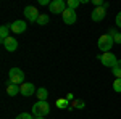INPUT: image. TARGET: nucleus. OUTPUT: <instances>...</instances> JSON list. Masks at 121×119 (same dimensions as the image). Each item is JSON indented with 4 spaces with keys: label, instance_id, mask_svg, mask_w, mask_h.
<instances>
[{
    "label": "nucleus",
    "instance_id": "nucleus-1",
    "mask_svg": "<svg viewBox=\"0 0 121 119\" xmlns=\"http://www.w3.org/2000/svg\"><path fill=\"white\" fill-rule=\"evenodd\" d=\"M50 113V105L48 101H37L32 105V116H44L45 118L47 114Z\"/></svg>",
    "mask_w": 121,
    "mask_h": 119
},
{
    "label": "nucleus",
    "instance_id": "nucleus-2",
    "mask_svg": "<svg viewBox=\"0 0 121 119\" xmlns=\"http://www.w3.org/2000/svg\"><path fill=\"white\" fill-rule=\"evenodd\" d=\"M8 81L10 84H16V85H21V84H24V73H23V69H19V68H11L8 73Z\"/></svg>",
    "mask_w": 121,
    "mask_h": 119
},
{
    "label": "nucleus",
    "instance_id": "nucleus-3",
    "mask_svg": "<svg viewBox=\"0 0 121 119\" xmlns=\"http://www.w3.org/2000/svg\"><path fill=\"white\" fill-rule=\"evenodd\" d=\"M113 37H110L108 34H103V36H100V39L97 40V45H99V48L102 50L103 53H107V52H110L113 47Z\"/></svg>",
    "mask_w": 121,
    "mask_h": 119
},
{
    "label": "nucleus",
    "instance_id": "nucleus-4",
    "mask_svg": "<svg viewBox=\"0 0 121 119\" xmlns=\"http://www.w3.org/2000/svg\"><path fill=\"white\" fill-rule=\"evenodd\" d=\"M66 8H68V7H66V3L63 0H53V2H50V5H48L50 13H55V15H63Z\"/></svg>",
    "mask_w": 121,
    "mask_h": 119
},
{
    "label": "nucleus",
    "instance_id": "nucleus-5",
    "mask_svg": "<svg viewBox=\"0 0 121 119\" xmlns=\"http://www.w3.org/2000/svg\"><path fill=\"white\" fill-rule=\"evenodd\" d=\"M99 60H100L102 64H103V66H107V68H115V64L118 63V60H116L115 53H112V52H107V53H103L102 56L99 55Z\"/></svg>",
    "mask_w": 121,
    "mask_h": 119
},
{
    "label": "nucleus",
    "instance_id": "nucleus-6",
    "mask_svg": "<svg viewBox=\"0 0 121 119\" xmlns=\"http://www.w3.org/2000/svg\"><path fill=\"white\" fill-rule=\"evenodd\" d=\"M24 16H26V19L28 21H31V23H37V18L40 16V13L37 11V8L36 7H26L24 8Z\"/></svg>",
    "mask_w": 121,
    "mask_h": 119
},
{
    "label": "nucleus",
    "instance_id": "nucleus-7",
    "mask_svg": "<svg viewBox=\"0 0 121 119\" xmlns=\"http://www.w3.org/2000/svg\"><path fill=\"white\" fill-rule=\"evenodd\" d=\"M19 87H21V95L23 97H31V95H34L37 92V89L34 87L32 82H24V84H21Z\"/></svg>",
    "mask_w": 121,
    "mask_h": 119
},
{
    "label": "nucleus",
    "instance_id": "nucleus-8",
    "mask_svg": "<svg viewBox=\"0 0 121 119\" xmlns=\"http://www.w3.org/2000/svg\"><path fill=\"white\" fill-rule=\"evenodd\" d=\"M2 45L5 47L7 52H15V50L18 48V40H16L15 37H7V39L2 40Z\"/></svg>",
    "mask_w": 121,
    "mask_h": 119
},
{
    "label": "nucleus",
    "instance_id": "nucleus-9",
    "mask_svg": "<svg viewBox=\"0 0 121 119\" xmlns=\"http://www.w3.org/2000/svg\"><path fill=\"white\" fill-rule=\"evenodd\" d=\"M61 18H63V23H65V24H74L76 19H78V16H76V11H74V10L66 8L65 13L61 15Z\"/></svg>",
    "mask_w": 121,
    "mask_h": 119
},
{
    "label": "nucleus",
    "instance_id": "nucleus-10",
    "mask_svg": "<svg viewBox=\"0 0 121 119\" xmlns=\"http://www.w3.org/2000/svg\"><path fill=\"white\" fill-rule=\"evenodd\" d=\"M26 28H28V24H26L24 21H21V19H18V21H15V23L10 24V29H11L15 34H23V32L26 31Z\"/></svg>",
    "mask_w": 121,
    "mask_h": 119
},
{
    "label": "nucleus",
    "instance_id": "nucleus-11",
    "mask_svg": "<svg viewBox=\"0 0 121 119\" xmlns=\"http://www.w3.org/2000/svg\"><path fill=\"white\" fill-rule=\"evenodd\" d=\"M105 16H107V10L103 8V7H99V8H95L92 13H91V18H92V21H95V23L105 19Z\"/></svg>",
    "mask_w": 121,
    "mask_h": 119
},
{
    "label": "nucleus",
    "instance_id": "nucleus-12",
    "mask_svg": "<svg viewBox=\"0 0 121 119\" xmlns=\"http://www.w3.org/2000/svg\"><path fill=\"white\" fill-rule=\"evenodd\" d=\"M7 93L10 97H16L18 93H21V87L16 84H10V81L7 82Z\"/></svg>",
    "mask_w": 121,
    "mask_h": 119
},
{
    "label": "nucleus",
    "instance_id": "nucleus-13",
    "mask_svg": "<svg viewBox=\"0 0 121 119\" xmlns=\"http://www.w3.org/2000/svg\"><path fill=\"white\" fill-rule=\"evenodd\" d=\"M36 97L39 98V101H47L48 90H47L45 87H40V89H37V92H36Z\"/></svg>",
    "mask_w": 121,
    "mask_h": 119
},
{
    "label": "nucleus",
    "instance_id": "nucleus-14",
    "mask_svg": "<svg viewBox=\"0 0 121 119\" xmlns=\"http://www.w3.org/2000/svg\"><path fill=\"white\" fill-rule=\"evenodd\" d=\"M71 105H69V101L66 100V98H58L56 100V108H60V110H68Z\"/></svg>",
    "mask_w": 121,
    "mask_h": 119
},
{
    "label": "nucleus",
    "instance_id": "nucleus-15",
    "mask_svg": "<svg viewBox=\"0 0 121 119\" xmlns=\"http://www.w3.org/2000/svg\"><path fill=\"white\" fill-rule=\"evenodd\" d=\"M10 26H7V24H3L2 28H0V40H3V39H7V37H10Z\"/></svg>",
    "mask_w": 121,
    "mask_h": 119
},
{
    "label": "nucleus",
    "instance_id": "nucleus-16",
    "mask_svg": "<svg viewBox=\"0 0 121 119\" xmlns=\"http://www.w3.org/2000/svg\"><path fill=\"white\" fill-rule=\"evenodd\" d=\"M48 21H50L48 15H45V13H40V16L37 18V24H39V26H45V24H48Z\"/></svg>",
    "mask_w": 121,
    "mask_h": 119
},
{
    "label": "nucleus",
    "instance_id": "nucleus-17",
    "mask_svg": "<svg viewBox=\"0 0 121 119\" xmlns=\"http://www.w3.org/2000/svg\"><path fill=\"white\" fill-rule=\"evenodd\" d=\"M112 71L116 79H121V60H118V63L115 64V68H112Z\"/></svg>",
    "mask_w": 121,
    "mask_h": 119
},
{
    "label": "nucleus",
    "instance_id": "nucleus-18",
    "mask_svg": "<svg viewBox=\"0 0 121 119\" xmlns=\"http://www.w3.org/2000/svg\"><path fill=\"white\" fill-rule=\"evenodd\" d=\"M79 5H81V0H68L66 2V7L69 10H76Z\"/></svg>",
    "mask_w": 121,
    "mask_h": 119
},
{
    "label": "nucleus",
    "instance_id": "nucleus-19",
    "mask_svg": "<svg viewBox=\"0 0 121 119\" xmlns=\"http://www.w3.org/2000/svg\"><path fill=\"white\" fill-rule=\"evenodd\" d=\"M71 106L76 108V110H84L86 108V103L82 100H74V101H71Z\"/></svg>",
    "mask_w": 121,
    "mask_h": 119
},
{
    "label": "nucleus",
    "instance_id": "nucleus-20",
    "mask_svg": "<svg viewBox=\"0 0 121 119\" xmlns=\"http://www.w3.org/2000/svg\"><path fill=\"white\" fill-rule=\"evenodd\" d=\"M113 89H115V92L121 93V79H115V82H113Z\"/></svg>",
    "mask_w": 121,
    "mask_h": 119
},
{
    "label": "nucleus",
    "instance_id": "nucleus-21",
    "mask_svg": "<svg viewBox=\"0 0 121 119\" xmlns=\"http://www.w3.org/2000/svg\"><path fill=\"white\" fill-rule=\"evenodd\" d=\"M15 119H34V116H32V114H29V113H23V114L16 116Z\"/></svg>",
    "mask_w": 121,
    "mask_h": 119
},
{
    "label": "nucleus",
    "instance_id": "nucleus-22",
    "mask_svg": "<svg viewBox=\"0 0 121 119\" xmlns=\"http://www.w3.org/2000/svg\"><path fill=\"white\" fill-rule=\"evenodd\" d=\"M113 42H115V44H121V32H116V34L113 36Z\"/></svg>",
    "mask_w": 121,
    "mask_h": 119
},
{
    "label": "nucleus",
    "instance_id": "nucleus-23",
    "mask_svg": "<svg viewBox=\"0 0 121 119\" xmlns=\"http://www.w3.org/2000/svg\"><path fill=\"white\" fill-rule=\"evenodd\" d=\"M115 23H116V26L118 28H121V11L116 15V18H115Z\"/></svg>",
    "mask_w": 121,
    "mask_h": 119
},
{
    "label": "nucleus",
    "instance_id": "nucleus-24",
    "mask_svg": "<svg viewBox=\"0 0 121 119\" xmlns=\"http://www.w3.org/2000/svg\"><path fill=\"white\" fill-rule=\"evenodd\" d=\"M66 100L69 101V103H71V101H74V97H73V93H66Z\"/></svg>",
    "mask_w": 121,
    "mask_h": 119
},
{
    "label": "nucleus",
    "instance_id": "nucleus-25",
    "mask_svg": "<svg viewBox=\"0 0 121 119\" xmlns=\"http://www.w3.org/2000/svg\"><path fill=\"white\" fill-rule=\"evenodd\" d=\"M39 3H40V5H50L47 0H39Z\"/></svg>",
    "mask_w": 121,
    "mask_h": 119
},
{
    "label": "nucleus",
    "instance_id": "nucleus-26",
    "mask_svg": "<svg viewBox=\"0 0 121 119\" xmlns=\"http://www.w3.org/2000/svg\"><path fill=\"white\" fill-rule=\"evenodd\" d=\"M36 119H45V118H44V116H37Z\"/></svg>",
    "mask_w": 121,
    "mask_h": 119
}]
</instances>
